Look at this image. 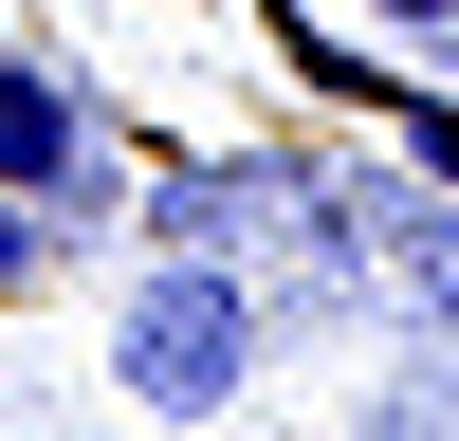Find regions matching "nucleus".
<instances>
[{
	"instance_id": "nucleus-1",
	"label": "nucleus",
	"mask_w": 459,
	"mask_h": 441,
	"mask_svg": "<svg viewBox=\"0 0 459 441\" xmlns=\"http://www.w3.org/2000/svg\"><path fill=\"white\" fill-rule=\"evenodd\" d=\"M110 386H129L147 423H221V404L257 386V294L221 276V257H147V276L110 294Z\"/></svg>"
},
{
	"instance_id": "nucleus-2",
	"label": "nucleus",
	"mask_w": 459,
	"mask_h": 441,
	"mask_svg": "<svg viewBox=\"0 0 459 441\" xmlns=\"http://www.w3.org/2000/svg\"><path fill=\"white\" fill-rule=\"evenodd\" d=\"M0 184H19V203H92V184H110L92 110H74L37 56H0Z\"/></svg>"
},
{
	"instance_id": "nucleus-3",
	"label": "nucleus",
	"mask_w": 459,
	"mask_h": 441,
	"mask_svg": "<svg viewBox=\"0 0 459 441\" xmlns=\"http://www.w3.org/2000/svg\"><path fill=\"white\" fill-rule=\"evenodd\" d=\"M56 276V203H19V184H0V294H37Z\"/></svg>"
},
{
	"instance_id": "nucleus-4",
	"label": "nucleus",
	"mask_w": 459,
	"mask_h": 441,
	"mask_svg": "<svg viewBox=\"0 0 459 441\" xmlns=\"http://www.w3.org/2000/svg\"><path fill=\"white\" fill-rule=\"evenodd\" d=\"M368 110H404V147H423V166L459 184V92H368Z\"/></svg>"
},
{
	"instance_id": "nucleus-5",
	"label": "nucleus",
	"mask_w": 459,
	"mask_h": 441,
	"mask_svg": "<svg viewBox=\"0 0 459 441\" xmlns=\"http://www.w3.org/2000/svg\"><path fill=\"white\" fill-rule=\"evenodd\" d=\"M368 19H386V37H459V0H368Z\"/></svg>"
},
{
	"instance_id": "nucleus-6",
	"label": "nucleus",
	"mask_w": 459,
	"mask_h": 441,
	"mask_svg": "<svg viewBox=\"0 0 459 441\" xmlns=\"http://www.w3.org/2000/svg\"><path fill=\"white\" fill-rule=\"evenodd\" d=\"M203 441H221V423H203Z\"/></svg>"
}]
</instances>
